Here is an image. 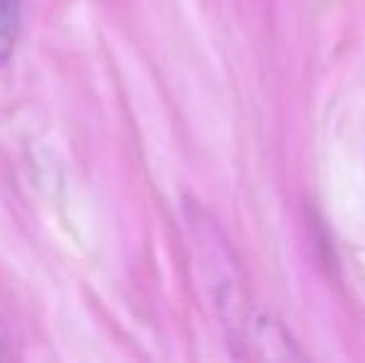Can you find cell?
Here are the masks:
<instances>
[{
  "label": "cell",
  "instance_id": "1",
  "mask_svg": "<svg viewBox=\"0 0 365 363\" xmlns=\"http://www.w3.org/2000/svg\"><path fill=\"white\" fill-rule=\"evenodd\" d=\"M20 35V0H0V65H8Z\"/></svg>",
  "mask_w": 365,
  "mask_h": 363
},
{
  "label": "cell",
  "instance_id": "2",
  "mask_svg": "<svg viewBox=\"0 0 365 363\" xmlns=\"http://www.w3.org/2000/svg\"><path fill=\"white\" fill-rule=\"evenodd\" d=\"M0 359H3V341H0Z\"/></svg>",
  "mask_w": 365,
  "mask_h": 363
}]
</instances>
